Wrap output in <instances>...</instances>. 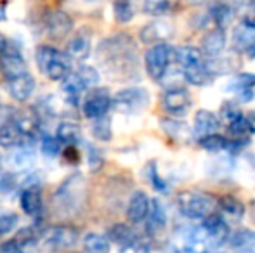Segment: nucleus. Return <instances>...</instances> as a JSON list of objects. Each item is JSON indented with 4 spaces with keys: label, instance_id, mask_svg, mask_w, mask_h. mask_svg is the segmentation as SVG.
I'll list each match as a JSON object with an SVG mask.
<instances>
[{
    "label": "nucleus",
    "instance_id": "a211bd4d",
    "mask_svg": "<svg viewBox=\"0 0 255 253\" xmlns=\"http://www.w3.org/2000/svg\"><path fill=\"white\" fill-rule=\"evenodd\" d=\"M33 90H35V78L30 73H24L21 77L7 80V92L17 102L28 101L30 95L33 94Z\"/></svg>",
    "mask_w": 255,
    "mask_h": 253
},
{
    "label": "nucleus",
    "instance_id": "a18cd8bd",
    "mask_svg": "<svg viewBox=\"0 0 255 253\" xmlns=\"http://www.w3.org/2000/svg\"><path fill=\"white\" fill-rule=\"evenodd\" d=\"M14 240H16L17 243H19L21 247L24 248V247H30V245H38V240H40V236H37L35 229L30 226V227H24V229H21Z\"/></svg>",
    "mask_w": 255,
    "mask_h": 253
},
{
    "label": "nucleus",
    "instance_id": "1a4fd4ad",
    "mask_svg": "<svg viewBox=\"0 0 255 253\" xmlns=\"http://www.w3.org/2000/svg\"><path fill=\"white\" fill-rule=\"evenodd\" d=\"M111 108H113V97H111L110 90L104 87H94L85 95L82 111H84L85 118L96 120L108 115Z\"/></svg>",
    "mask_w": 255,
    "mask_h": 253
},
{
    "label": "nucleus",
    "instance_id": "de8ad7c7",
    "mask_svg": "<svg viewBox=\"0 0 255 253\" xmlns=\"http://www.w3.org/2000/svg\"><path fill=\"white\" fill-rule=\"evenodd\" d=\"M0 253H24V248L16 240H10L0 247Z\"/></svg>",
    "mask_w": 255,
    "mask_h": 253
},
{
    "label": "nucleus",
    "instance_id": "9b49d317",
    "mask_svg": "<svg viewBox=\"0 0 255 253\" xmlns=\"http://www.w3.org/2000/svg\"><path fill=\"white\" fill-rule=\"evenodd\" d=\"M224 92L235 95V99L242 104H249L255 99V73H236L224 85Z\"/></svg>",
    "mask_w": 255,
    "mask_h": 253
},
{
    "label": "nucleus",
    "instance_id": "dca6fc26",
    "mask_svg": "<svg viewBox=\"0 0 255 253\" xmlns=\"http://www.w3.org/2000/svg\"><path fill=\"white\" fill-rule=\"evenodd\" d=\"M168 222L167 208H165L163 201L160 198H151V206H149L148 219H146V233L149 236H156V234L163 233Z\"/></svg>",
    "mask_w": 255,
    "mask_h": 253
},
{
    "label": "nucleus",
    "instance_id": "5701e85b",
    "mask_svg": "<svg viewBox=\"0 0 255 253\" xmlns=\"http://www.w3.org/2000/svg\"><path fill=\"white\" fill-rule=\"evenodd\" d=\"M161 128L168 137L177 142H189L195 135V132L189 128L188 123L182 122L181 118H174V116H167V118L161 120Z\"/></svg>",
    "mask_w": 255,
    "mask_h": 253
},
{
    "label": "nucleus",
    "instance_id": "4c0bfd02",
    "mask_svg": "<svg viewBox=\"0 0 255 253\" xmlns=\"http://www.w3.org/2000/svg\"><path fill=\"white\" fill-rule=\"evenodd\" d=\"M146 177H148V180H149V184L153 186V189L154 191H158V192H168V182L163 179V177L158 173V167H156V163L151 162V163H148V167H146Z\"/></svg>",
    "mask_w": 255,
    "mask_h": 253
},
{
    "label": "nucleus",
    "instance_id": "7ed1b4c3",
    "mask_svg": "<svg viewBox=\"0 0 255 253\" xmlns=\"http://www.w3.org/2000/svg\"><path fill=\"white\" fill-rule=\"evenodd\" d=\"M175 203H177V210L182 217L189 220H200V222L217 210V203L208 192L196 189L181 191Z\"/></svg>",
    "mask_w": 255,
    "mask_h": 253
},
{
    "label": "nucleus",
    "instance_id": "a19ab883",
    "mask_svg": "<svg viewBox=\"0 0 255 253\" xmlns=\"http://www.w3.org/2000/svg\"><path fill=\"white\" fill-rule=\"evenodd\" d=\"M118 253H151V245H149L148 240L137 236L135 240H132L130 243L120 247Z\"/></svg>",
    "mask_w": 255,
    "mask_h": 253
},
{
    "label": "nucleus",
    "instance_id": "7c9ffc66",
    "mask_svg": "<svg viewBox=\"0 0 255 253\" xmlns=\"http://www.w3.org/2000/svg\"><path fill=\"white\" fill-rule=\"evenodd\" d=\"M63 92L64 95H66V99L71 102V104H78V101H80V97L84 95L85 90H89L87 87L84 85V82L78 78L77 73L70 75V77L66 78V80H63Z\"/></svg>",
    "mask_w": 255,
    "mask_h": 253
},
{
    "label": "nucleus",
    "instance_id": "37998d69",
    "mask_svg": "<svg viewBox=\"0 0 255 253\" xmlns=\"http://www.w3.org/2000/svg\"><path fill=\"white\" fill-rule=\"evenodd\" d=\"M19 224V217L14 212H0V234H9Z\"/></svg>",
    "mask_w": 255,
    "mask_h": 253
},
{
    "label": "nucleus",
    "instance_id": "5fc2aeb1",
    "mask_svg": "<svg viewBox=\"0 0 255 253\" xmlns=\"http://www.w3.org/2000/svg\"><path fill=\"white\" fill-rule=\"evenodd\" d=\"M205 253H224V252H217V250H208V252H205Z\"/></svg>",
    "mask_w": 255,
    "mask_h": 253
},
{
    "label": "nucleus",
    "instance_id": "864d4df0",
    "mask_svg": "<svg viewBox=\"0 0 255 253\" xmlns=\"http://www.w3.org/2000/svg\"><path fill=\"white\" fill-rule=\"evenodd\" d=\"M189 3H203L205 0H188Z\"/></svg>",
    "mask_w": 255,
    "mask_h": 253
},
{
    "label": "nucleus",
    "instance_id": "c85d7f7f",
    "mask_svg": "<svg viewBox=\"0 0 255 253\" xmlns=\"http://www.w3.org/2000/svg\"><path fill=\"white\" fill-rule=\"evenodd\" d=\"M106 236L111 243L118 245V247H124V245L130 243L132 240H135L137 233H135L130 226H127V224H115V226H111L110 229H108Z\"/></svg>",
    "mask_w": 255,
    "mask_h": 253
},
{
    "label": "nucleus",
    "instance_id": "aec40b11",
    "mask_svg": "<svg viewBox=\"0 0 255 253\" xmlns=\"http://www.w3.org/2000/svg\"><path fill=\"white\" fill-rule=\"evenodd\" d=\"M228 245L233 253H255V229L240 227L233 231Z\"/></svg>",
    "mask_w": 255,
    "mask_h": 253
},
{
    "label": "nucleus",
    "instance_id": "c03bdc74",
    "mask_svg": "<svg viewBox=\"0 0 255 253\" xmlns=\"http://www.w3.org/2000/svg\"><path fill=\"white\" fill-rule=\"evenodd\" d=\"M228 134L229 137H245V135H250V128L249 123H247V116L243 115L242 118L235 120L228 125Z\"/></svg>",
    "mask_w": 255,
    "mask_h": 253
},
{
    "label": "nucleus",
    "instance_id": "2f4dec72",
    "mask_svg": "<svg viewBox=\"0 0 255 253\" xmlns=\"http://www.w3.org/2000/svg\"><path fill=\"white\" fill-rule=\"evenodd\" d=\"M56 137L59 139L63 144H66L68 148H73L80 141V127L73 122H63L57 125Z\"/></svg>",
    "mask_w": 255,
    "mask_h": 253
},
{
    "label": "nucleus",
    "instance_id": "e433bc0d",
    "mask_svg": "<svg viewBox=\"0 0 255 253\" xmlns=\"http://www.w3.org/2000/svg\"><path fill=\"white\" fill-rule=\"evenodd\" d=\"M77 75H78V78L84 82V85L89 88V90L94 88V87H98L99 80H101L99 71L96 70L94 66H89V64H82V66L77 70Z\"/></svg>",
    "mask_w": 255,
    "mask_h": 253
},
{
    "label": "nucleus",
    "instance_id": "b1692460",
    "mask_svg": "<svg viewBox=\"0 0 255 253\" xmlns=\"http://www.w3.org/2000/svg\"><path fill=\"white\" fill-rule=\"evenodd\" d=\"M207 61V56L202 52V49L195 47V45H181V47H174V63L177 64L181 70L189 66H195Z\"/></svg>",
    "mask_w": 255,
    "mask_h": 253
},
{
    "label": "nucleus",
    "instance_id": "20e7f679",
    "mask_svg": "<svg viewBox=\"0 0 255 253\" xmlns=\"http://www.w3.org/2000/svg\"><path fill=\"white\" fill-rule=\"evenodd\" d=\"M70 56L57 51L52 45H40L37 49V66L49 80L63 82L70 77Z\"/></svg>",
    "mask_w": 255,
    "mask_h": 253
},
{
    "label": "nucleus",
    "instance_id": "c756f323",
    "mask_svg": "<svg viewBox=\"0 0 255 253\" xmlns=\"http://www.w3.org/2000/svg\"><path fill=\"white\" fill-rule=\"evenodd\" d=\"M110 243L111 241L104 234L89 233L84 236L82 248H84V253H110Z\"/></svg>",
    "mask_w": 255,
    "mask_h": 253
},
{
    "label": "nucleus",
    "instance_id": "412c9836",
    "mask_svg": "<svg viewBox=\"0 0 255 253\" xmlns=\"http://www.w3.org/2000/svg\"><path fill=\"white\" fill-rule=\"evenodd\" d=\"M26 142H31L14 120L0 125V146L2 148H24Z\"/></svg>",
    "mask_w": 255,
    "mask_h": 253
},
{
    "label": "nucleus",
    "instance_id": "ea45409f",
    "mask_svg": "<svg viewBox=\"0 0 255 253\" xmlns=\"http://www.w3.org/2000/svg\"><path fill=\"white\" fill-rule=\"evenodd\" d=\"M61 146H63V142H61L57 137L44 135V137H42V142H40V151H42V155L47 156V158H56V156L61 153Z\"/></svg>",
    "mask_w": 255,
    "mask_h": 253
},
{
    "label": "nucleus",
    "instance_id": "603ef678",
    "mask_svg": "<svg viewBox=\"0 0 255 253\" xmlns=\"http://www.w3.org/2000/svg\"><path fill=\"white\" fill-rule=\"evenodd\" d=\"M5 45H7V40L2 37V35H0V52H2L3 49H5Z\"/></svg>",
    "mask_w": 255,
    "mask_h": 253
},
{
    "label": "nucleus",
    "instance_id": "393cba45",
    "mask_svg": "<svg viewBox=\"0 0 255 253\" xmlns=\"http://www.w3.org/2000/svg\"><path fill=\"white\" fill-rule=\"evenodd\" d=\"M21 210H23L26 215L35 217L40 213L42 210V194L40 189L37 186H28L26 189L21 192V199H19Z\"/></svg>",
    "mask_w": 255,
    "mask_h": 253
},
{
    "label": "nucleus",
    "instance_id": "f257e3e1",
    "mask_svg": "<svg viewBox=\"0 0 255 253\" xmlns=\"http://www.w3.org/2000/svg\"><path fill=\"white\" fill-rule=\"evenodd\" d=\"M99 63L106 68V71L113 75H120V78H127L137 70V51L135 44L128 35H117L106 38L98 49Z\"/></svg>",
    "mask_w": 255,
    "mask_h": 253
},
{
    "label": "nucleus",
    "instance_id": "c9c22d12",
    "mask_svg": "<svg viewBox=\"0 0 255 253\" xmlns=\"http://www.w3.org/2000/svg\"><path fill=\"white\" fill-rule=\"evenodd\" d=\"M172 9H174L172 0H144L142 3V10L154 17L165 16V14L172 12Z\"/></svg>",
    "mask_w": 255,
    "mask_h": 253
},
{
    "label": "nucleus",
    "instance_id": "473e14b6",
    "mask_svg": "<svg viewBox=\"0 0 255 253\" xmlns=\"http://www.w3.org/2000/svg\"><path fill=\"white\" fill-rule=\"evenodd\" d=\"M228 142H229V139L221 134H210V135H205V137L198 139L200 148L208 153H214V155L224 153L226 149H228Z\"/></svg>",
    "mask_w": 255,
    "mask_h": 253
},
{
    "label": "nucleus",
    "instance_id": "a878e982",
    "mask_svg": "<svg viewBox=\"0 0 255 253\" xmlns=\"http://www.w3.org/2000/svg\"><path fill=\"white\" fill-rule=\"evenodd\" d=\"M233 42L238 51L245 52L249 59H255V30L245 26H238L233 35Z\"/></svg>",
    "mask_w": 255,
    "mask_h": 253
},
{
    "label": "nucleus",
    "instance_id": "bb28decb",
    "mask_svg": "<svg viewBox=\"0 0 255 253\" xmlns=\"http://www.w3.org/2000/svg\"><path fill=\"white\" fill-rule=\"evenodd\" d=\"M91 40L85 35H77L73 37L66 45V54L75 61H85L91 56Z\"/></svg>",
    "mask_w": 255,
    "mask_h": 253
},
{
    "label": "nucleus",
    "instance_id": "f03ea898",
    "mask_svg": "<svg viewBox=\"0 0 255 253\" xmlns=\"http://www.w3.org/2000/svg\"><path fill=\"white\" fill-rule=\"evenodd\" d=\"M87 198V184L84 175H70L54 194V208L59 215H77Z\"/></svg>",
    "mask_w": 255,
    "mask_h": 253
},
{
    "label": "nucleus",
    "instance_id": "09e8293b",
    "mask_svg": "<svg viewBox=\"0 0 255 253\" xmlns=\"http://www.w3.org/2000/svg\"><path fill=\"white\" fill-rule=\"evenodd\" d=\"M247 123H249L250 134H255V111H252V113H249V115H247Z\"/></svg>",
    "mask_w": 255,
    "mask_h": 253
},
{
    "label": "nucleus",
    "instance_id": "49530a36",
    "mask_svg": "<svg viewBox=\"0 0 255 253\" xmlns=\"http://www.w3.org/2000/svg\"><path fill=\"white\" fill-rule=\"evenodd\" d=\"M33 160V153H30L28 149H24V148H21L19 151L14 155V158H12V162L16 163V165H19V167H24V165H28V163Z\"/></svg>",
    "mask_w": 255,
    "mask_h": 253
},
{
    "label": "nucleus",
    "instance_id": "8fccbe9b",
    "mask_svg": "<svg viewBox=\"0 0 255 253\" xmlns=\"http://www.w3.org/2000/svg\"><path fill=\"white\" fill-rule=\"evenodd\" d=\"M249 215H250V220H252V224L255 226V199H252L249 205Z\"/></svg>",
    "mask_w": 255,
    "mask_h": 253
},
{
    "label": "nucleus",
    "instance_id": "f8f14e48",
    "mask_svg": "<svg viewBox=\"0 0 255 253\" xmlns=\"http://www.w3.org/2000/svg\"><path fill=\"white\" fill-rule=\"evenodd\" d=\"M0 71L5 77V80H10V78H16L28 73V66L23 54L19 52V49L10 45L9 42H7L5 49L0 52Z\"/></svg>",
    "mask_w": 255,
    "mask_h": 253
},
{
    "label": "nucleus",
    "instance_id": "9d476101",
    "mask_svg": "<svg viewBox=\"0 0 255 253\" xmlns=\"http://www.w3.org/2000/svg\"><path fill=\"white\" fill-rule=\"evenodd\" d=\"M202 227L207 233L208 240H210L212 250H219L221 247H224L231 238V229H229L228 219L222 215L221 212H214L208 217H205L202 220Z\"/></svg>",
    "mask_w": 255,
    "mask_h": 253
},
{
    "label": "nucleus",
    "instance_id": "72a5a7b5",
    "mask_svg": "<svg viewBox=\"0 0 255 253\" xmlns=\"http://www.w3.org/2000/svg\"><path fill=\"white\" fill-rule=\"evenodd\" d=\"M113 16L118 23H130L135 16L134 0H113Z\"/></svg>",
    "mask_w": 255,
    "mask_h": 253
},
{
    "label": "nucleus",
    "instance_id": "4be33fe9",
    "mask_svg": "<svg viewBox=\"0 0 255 253\" xmlns=\"http://www.w3.org/2000/svg\"><path fill=\"white\" fill-rule=\"evenodd\" d=\"M217 210L226 217L228 220H235V222H240V220L245 217L247 213V206L245 203L240 198L233 194H224L219 198L217 201Z\"/></svg>",
    "mask_w": 255,
    "mask_h": 253
},
{
    "label": "nucleus",
    "instance_id": "6e6552de",
    "mask_svg": "<svg viewBox=\"0 0 255 253\" xmlns=\"http://www.w3.org/2000/svg\"><path fill=\"white\" fill-rule=\"evenodd\" d=\"M191 104H193V97L188 88H184V85L167 88L163 92V95H161V106H163L165 113L168 116H174V118L186 116V113L189 111Z\"/></svg>",
    "mask_w": 255,
    "mask_h": 253
},
{
    "label": "nucleus",
    "instance_id": "4468645a",
    "mask_svg": "<svg viewBox=\"0 0 255 253\" xmlns=\"http://www.w3.org/2000/svg\"><path fill=\"white\" fill-rule=\"evenodd\" d=\"M45 31L51 38H56V40H63L73 30V19L68 16L63 10H52L45 16Z\"/></svg>",
    "mask_w": 255,
    "mask_h": 253
},
{
    "label": "nucleus",
    "instance_id": "f704fd0d",
    "mask_svg": "<svg viewBox=\"0 0 255 253\" xmlns=\"http://www.w3.org/2000/svg\"><path fill=\"white\" fill-rule=\"evenodd\" d=\"M91 132L98 141L108 142L113 137V132H111V118L110 115H104L101 118H96L94 123L91 127Z\"/></svg>",
    "mask_w": 255,
    "mask_h": 253
},
{
    "label": "nucleus",
    "instance_id": "39448f33",
    "mask_svg": "<svg viewBox=\"0 0 255 253\" xmlns=\"http://www.w3.org/2000/svg\"><path fill=\"white\" fill-rule=\"evenodd\" d=\"M174 63V47L167 42L154 44L144 54V68L149 78L154 82H161L168 73V68Z\"/></svg>",
    "mask_w": 255,
    "mask_h": 253
},
{
    "label": "nucleus",
    "instance_id": "f3484780",
    "mask_svg": "<svg viewBox=\"0 0 255 253\" xmlns=\"http://www.w3.org/2000/svg\"><path fill=\"white\" fill-rule=\"evenodd\" d=\"M226 44H228V35H226L224 28H217L210 30L202 40V52L207 58H219L222 56L226 49Z\"/></svg>",
    "mask_w": 255,
    "mask_h": 253
},
{
    "label": "nucleus",
    "instance_id": "0eeeda50",
    "mask_svg": "<svg viewBox=\"0 0 255 253\" xmlns=\"http://www.w3.org/2000/svg\"><path fill=\"white\" fill-rule=\"evenodd\" d=\"M78 241V233L77 229L68 226H59L52 227V229L45 231L38 240V247L44 252H63L70 250L77 245Z\"/></svg>",
    "mask_w": 255,
    "mask_h": 253
},
{
    "label": "nucleus",
    "instance_id": "2eb2a0df",
    "mask_svg": "<svg viewBox=\"0 0 255 253\" xmlns=\"http://www.w3.org/2000/svg\"><path fill=\"white\" fill-rule=\"evenodd\" d=\"M149 206H151V198L146 194L144 191H135L132 192L130 199L127 205V219L130 224H141L146 222L149 213Z\"/></svg>",
    "mask_w": 255,
    "mask_h": 253
},
{
    "label": "nucleus",
    "instance_id": "58836bf2",
    "mask_svg": "<svg viewBox=\"0 0 255 253\" xmlns=\"http://www.w3.org/2000/svg\"><path fill=\"white\" fill-rule=\"evenodd\" d=\"M242 116H243V113H242V109H240L238 101H224V104H222V108H221V118L226 125H229V123L235 122V120L242 118Z\"/></svg>",
    "mask_w": 255,
    "mask_h": 253
},
{
    "label": "nucleus",
    "instance_id": "ddd939ff",
    "mask_svg": "<svg viewBox=\"0 0 255 253\" xmlns=\"http://www.w3.org/2000/svg\"><path fill=\"white\" fill-rule=\"evenodd\" d=\"M172 35H174V26H172L168 21H163V19H154L151 23L146 24V26H142L141 31H139V38H141V42L146 45H154V44H161V42H167Z\"/></svg>",
    "mask_w": 255,
    "mask_h": 253
},
{
    "label": "nucleus",
    "instance_id": "cd10ccee",
    "mask_svg": "<svg viewBox=\"0 0 255 253\" xmlns=\"http://www.w3.org/2000/svg\"><path fill=\"white\" fill-rule=\"evenodd\" d=\"M208 14H210V19L214 23V26L224 28L226 30L229 26V23H231L233 16H235V9H233V5H229L226 2H215L210 7Z\"/></svg>",
    "mask_w": 255,
    "mask_h": 253
},
{
    "label": "nucleus",
    "instance_id": "79ce46f5",
    "mask_svg": "<svg viewBox=\"0 0 255 253\" xmlns=\"http://www.w3.org/2000/svg\"><path fill=\"white\" fill-rule=\"evenodd\" d=\"M85 151H87V160H89V169H91V172H99L104 165L103 153L92 144H85Z\"/></svg>",
    "mask_w": 255,
    "mask_h": 253
},
{
    "label": "nucleus",
    "instance_id": "423d86ee",
    "mask_svg": "<svg viewBox=\"0 0 255 253\" xmlns=\"http://www.w3.org/2000/svg\"><path fill=\"white\" fill-rule=\"evenodd\" d=\"M149 92L144 87H127L113 95L115 111L122 115H137L149 106Z\"/></svg>",
    "mask_w": 255,
    "mask_h": 253
},
{
    "label": "nucleus",
    "instance_id": "6ab92c4d",
    "mask_svg": "<svg viewBox=\"0 0 255 253\" xmlns=\"http://www.w3.org/2000/svg\"><path fill=\"white\" fill-rule=\"evenodd\" d=\"M221 128V118L215 113L208 111V109H200L195 115V122H193V132L195 137H205V135L217 134Z\"/></svg>",
    "mask_w": 255,
    "mask_h": 253
},
{
    "label": "nucleus",
    "instance_id": "3c124183",
    "mask_svg": "<svg viewBox=\"0 0 255 253\" xmlns=\"http://www.w3.org/2000/svg\"><path fill=\"white\" fill-rule=\"evenodd\" d=\"M245 160H247V163L250 165V169L255 172V153H249V155L245 156Z\"/></svg>",
    "mask_w": 255,
    "mask_h": 253
}]
</instances>
